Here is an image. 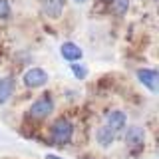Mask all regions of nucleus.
Here are the masks:
<instances>
[{"label": "nucleus", "instance_id": "11", "mask_svg": "<svg viewBox=\"0 0 159 159\" xmlns=\"http://www.w3.org/2000/svg\"><path fill=\"white\" fill-rule=\"evenodd\" d=\"M111 8H113V12L116 14H125L127 12V8H129V0H111Z\"/></svg>", "mask_w": 159, "mask_h": 159}, {"label": "nucleus", "instance_id": "10", "mask_svg": "<svg viewBox=\"0 0 159 159\" xmlns=\"http://www.w3.org/2000/svg\"><path fill=\"white\" fill-rule=\"evenodd\" d=\"M96 139H98V143H99L102 147H109L113 141H116V133H113L111 129H107L106 125H102V127L96 131Z\"/></svg>", "mask_w": 159, "mask_h": 159}, {"label": "nucleus", "instance_id": "5", "mask_svg": "<svg viewBox=\"0 0 159 159\" xmlns=\"http://www.w3.org/2000/svg\"><path fill=\"white\" fill-rule=\"evenodd\" d=\"M125 125H127V116L123 111H119V109H113V111H109L106 116V127L111 129L116 135L119 131H123Z\"/></svg>", "mask_w": 159, "mask_h": 159}, {"label": "nucleus", "instance_id": "14", "mask_svg": "<svg viewBox=\"0 0 159 159\" xmlns=\"http://www.w3.org/2000/svg\"><path fill=\"white\" fill-rule=\"evenodd\" d=\"M46 159H62V157H58V155H46Z\"/></svg>", "mask_w": 159, "mask_h": 159}, {"label": "nucleus", "instance_id": "15", "mask_svg": "<svg viewBox=\"0 0 159 159\" xmlns=\"http://www.w3.org/2000/svg\"><path fill=\"white\" fill-rule=\"evenodd\" d=\"M74 2H76V4H86L88 0H74Z\"/></svg>", "mask_w": 159, "mask_h": 159}, {"label": "nucleus", "instance_id": "2", "mask_svg": "<svg viewBox=\"0 0 159 159\" xmlns=\"http://www.w3.org/2000/svg\"><path fill=\"white\" fill-rule=\"evenodd\" d=\"M54 109V99L50 93H42L40 98H36L30 106V116L36 119H46Z\"/></svg>", "mask_w": 159, "mask_h": 159}, {"label": "nucleus", "instance_id": "13", "mask_svg": "<svg viewBox=\"0 0 159 159\" xmlns=\"http://www.w3.org/2000/svg\"><path fill=\"white\" fill-rule=\"evenodd\" d=\"M10 2L8 0H0V20H6V18H10Z\"/></svg>", "mask_w": 159, "mask_h": 159}, {"label": "nucleus", "instance_id": "3", "mask_svg": "<svg viewBox=\"0 0 159 159\" xmlns=\"http://www.w3.org/2000/svg\"><path fill=\"white\" fill-rule=\"evenodd\" d=\"M22 82L26 88H42L48 84V72L44 68H30L26 70Z\"/></svg>", "mask_w": 159, "mask_h": 159}, {"label": "nucleus", "instance_id": "7", "mask_svg": "<svg viewBox=\"0 0 159 159\" xmlns=\"http://www.w3.org/2000/svg\"><path fill=\"white\" fill-rule=\"evenodd\" d=\"M143 143H145V131L137 125H131L125 133V145L131 149H139L143 147Z\"/></svg>", "mask_w": 159, "mask_h": 159}, {"label": "nucleus", "instance_id": "9", "mask_svg": "<svg viewBox=\"0 0 159 159\" xmlns=\"http://www.w3.org/2000/svg\"><path fill=\"white\" fill-rule=\"evenodd\" d=\"M14 93V80L12 78H0V106L6 103Z\"/></svg>", "mask_w": 159, "mask_h": 159}, {"label": "nucleus", "instance_id": "1", "mask_svg": "<svg viewBox=\"0 0 159 159\" xmlns=\"http://www.w3.org/2000/svg\"><path fill=\"white\" fill-rule=\"evenodd\" d=\"M74 135V125H72V121L66 117H60L54 121V125H52V139H54V143H58V145H64V143H68L70 139H72Z\"/></svg>", "mask_w": 159, "mask_h": 159}, {"label": "nucleus", "instance_id": "12", "mask_svg": "<svg viewBox=\"0 0 159 159\" xmlns=\"http://www.w3.org/2000/svg\"><path fill=\"white\" fill-rule=\"evenodd\" d=\"M72 72H74V78H78V80H84L88 76V68L80 66V64H76V62H72Z\"/></svg>", "mask_w": 159, "mask_h": 159}, {"label": "nucleus", "instance_id": "6", "mask_svg": "<svg viewBox=\"0 0 159 159\" xmlns=\"http://www.w3.org/2000/svg\"><path fill=\"white\" fill-rule=\"evenodd\" d=\"M64 8H66V0H42V12L44 16L58 20L62 16Z\"/></svg>", "mask_w": 159, "mask_h": 159}, {"label": "nucleus", "instance_id": "4", "mask_svg": "<svg viewBox=\"0 0 159 159\" xmlns=\"http://www.w3.org/2000/svg\"><path fill=\"white\" fill-rule=\"evenodd\" d=\"M137 80L149 89V92H153V93L159 89V74H157V70H151V68L137 70Z\"/></svg>", "mask_w": 159, "mask_h": 159}, {"label": "nucleus", "instance_id": "8", "mask_svg": "<svg viewBox=\"0 0 159 159\" xmlns=\"http://www.w3.org/2000/svg\"><path fill=\"white\" fill-rule=\"evenodd\" d=\"M60 54H62V58L66 60V62H78V60H82V56H84L82 48L74 42H64L62 46H60Z\"/></svg>", "mask_w": 159, "mask_h": 159}]
</instances>
